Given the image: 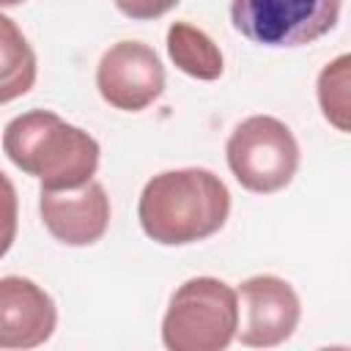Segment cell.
<instances>
[{
    "instance_id": "6da1fadb",
    "label": "cell",
    "mask_w": 351,
    "mask_h": 351,
    "mask_svg": "<svg viewBox=\"0 0 351 351\" xmlns=\"http://www.w3.org/2000/svg\"><path fill=\"white\" fill-rule=\"evenodd\" d=\"M230 214V192L206 167L165 170L145 181L137 203L143 233L165 247L203 241L222 230Z\"/></svg>"
},
{
    "instance_id": "7a4b0ae2",
    "label": "cell",
    "mask_w": 351,
    "mask_h": 351,
    "mask_svg": "<svg viewBox=\"0 0 351 351\" xmlns=\"http://www.w3.org/2000/svg\"><path fill=\"white\" fill-rule=\"evenodd\" d=\"M3 151L49 192L77 189L99 167V143L52 110H27L11 118L3 129Z\"/></svg>"
},
{
    "instance_id": "3957f363",
    "label": "cell",
    "mask_w": 351,
    "mask_h": 351,
    "mask_svg": "<svg viewBox=\"0 0 351 351\" xmlns=\"http://www.w3.org/2000/svg\"><path fill=\"white\" fill-rule=\"evenodd\" d=\"M239 296L217 277L181 282L162 318V343L170 351H222L236 337Z\"/></svg>"
},
{
    "instance_id": "277c9868",
    "label": "cell",
    "mask_w": 351,
    "mask_h": 351,
    "mask_svg": "<svg viewBox=\"0 0 351 351\" xmlns=\"http://www.w3.org/2000/svg\"><path fill=\"white\" fill-rule=\"evenodd\" d=\"M233 178L258 195L285 189L299 170V143L293 132L271 115L244 118L225 145Z\"/></svg>"
},
{
    "instance_id": "5b68a950",
    "label": "cell",
    "mask_w": 351,
    "mask_h": 351,
    "mask_svg": "<svg viewBox=\"0 0 351 351\" xmlns=\"http://www.w3.org/2000/svg\"><path fill=\"white\" fill-rule=\"evenodd\" d=\"M343 0H230L233 27L263 47H302L326 36Z\"/></svg>"
},
{
    "instance_id": "8992f818",
    "label": "cell",
    "mask_w": 351,
    "mask_h": 351,
    "mask_svg": "<svg viewBox=\"0 0 351 351\" xmlns=\"http://www.w3.org/2000/svg\"><path fill=\"white\" fill-rule=\"evenodd\" d=\"M236 296L241 299L236 326V337L241 340V346L271 348L285 343L296 332L302 302L288 280L274 274H255L239 285Z\"/></svg>"
},
{
    "instance_id": "52a82bcc",
    "label": "cell",
    "mask_w": 351,
    "mask_h": 351,
    "mask_svg": "<svg viewBox=\"0 0 351 351\" xmlns=\"http://www.w3.org/2000/svg\"><path fill=\"white\" fill-rule=\"evenodd\" d=\"M96 88L101 99L123 112H140L165 90V66L143 41L112 44L96 66Z\"/></svg>"
},
{
    "instance_id": "ba28073f",
    "label": "cell",
    "mask_w": 351,
    "mask_h": 351,
    "mask_svg": "<svg viewBox=\"0 0 351 351\" xmlns=\"http://www.w3.org/2000/svg\"><path fill=\"white\" fill-rule=\"evenodd\" d=\"M38 211L49 236L66 247L96 244L110 228V197L93 178L77 189H41Z\"/></svg>"
},
{
    "instance_id": "9c48e42d",
    "label": "cell",
    "mask_w": 351,
    "mask_h": 351,
    "mask_svg": "<svg viewBox=\"0 0 351 351\" xmlns=\"http://www.w3.org/2000/svg\"><path fill=\"white\" fill-rule=\"evenodd\" d=\"M58 324L52 296L27 277H0V348L44 346Z\"/></svg>"
},
{
    "instance_id": "30bf717a",
    "label": "cell",
    "mask_w": 351,
    "mask_h": 351,
    "mask_svg": "<svg viewBox=\"0 0 351 351\" xmlns=\"http://www.w3.org/2000/svg\"><path fill=\"white\" fill-rule=\"evenodd\" d=\"M167 55L184 74L203 82L219 80L225 71L219 47L208 33H203L192 22H173L167 27Z\"/></svg>"
},
{
    "instance_id": "8fae6325",
    "label": "cell",
    "mask_w": 351,
    "mask_h": 351,
    "mask_svg": "<svg viewBox=\"0 0 351 351\" xmlns=\"http://www.w3.org/2000/svg\"><path fill=\"white\" fill-rule=\"evenodd\" d=\"M36 52L19 25L0 14V104L25 96L36 82Z\"/></svg>"
},
{
    "instance_id": "7c38bea8",
    "label": "cell",
    "mask_w": 351,
    "mask_h": 351,
    "mask_svg": "<svg viewBox=\"0 0 351 351\" xmlns=\"http://www.w3.org/2000/svg\"><path fill=\"white\" fill-rule=\"evenodd\" d=\"M348 63L351 58L340 55L318 74V104L337 132H348Z\"/></svg>"
},
{
    "instance_id": "4fadbf2b",
    "label": "cell",
    "mask_w": 351,
    "mask_h": 351,
    "mask_svg": "<svg viewBox=\"0 0 351 351\" xmlns=\"http://www.w3.org/2000/svg\"><path fill=\"white\" fill-rule=\"evenodd\" d=\"M19 228V197L11 178L0 170V258L11 250Z\"/></svg>"
},
{
    "instance_id": "5bb4252c",
    "label": "cell",
    "mask_w": 351,
    "mask_h": 351,
    "mask_svg": "<svg viewBox=\"0 0 351 351\" xmlns=\"http://www.w3.org/2000/svg\"><path fill=\"white\" fill-rule=\"evenodd\" d=\"M181 0H115V8L129 16V19H137V22H145V19H156L162 14H167L170 8H176Z\"/></svg>"
},
{
    "instance_id": "9a60e30c",
    "label": "cell",
    "mask_w": 351,
    "mask_h": 351,
    "mask_svg": "<svg viewBox=\"0 0 351 351\" xmlns=\"http://www.w3.org/2000/svg\"><path fill=\"white\" fill-rule=\"evenodd\" d=\"M19 3H25V0H0V8H8V5H19Z\"/></svg>"
}]
</instances>
